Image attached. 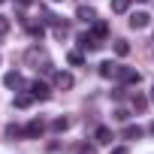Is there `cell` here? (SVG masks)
<instances>
[{
	"label": "cell",
	"mask_w": 154,
	"mask_h": 154,
	"mask_svg": "<svg viewBox=\"0 0 154 154\" xmlns=\"http://www.w3.org/2000/svg\"><path fill=\"white\" fill-rule=\"evenodd\" d=\"M69 63L79 66V63H82V54H79V51H69Z\"/></svg>",
	"instance_id": "7402d4cb"
},
{
	"label": "cell",
	"mask_w": 154,
	"mask_h": 154,
	"mask_svg": "<svg viewBox=\"0 0 154 154\" xmlns=\"http://www.w3.org/2000/svg\"><path fill=\"white\" fill-rule=\"evenodd\" d=\"M72 85H75V79H72L69 72H54V88L57 91H69Z\"/></svg>",
	"instance_id": "277c9868"
},
{
	"label": "cell",
	"mask_w": 154,
	"mask_h": 154,
	"mask_svg": "<svg viewBox=\"0 0 154 154\" xmlns=\"http://www.w3.org/2000/svg\"><path fill=\"white\" fill-rule=\"evenodd\" d=\"M148 130H151V133H154V121H151V127H148Z\"/></svg>",
	"instance_id": "4316f807"
},
{
	"label": "cell",
	"mask_w": 154,
	"mask_h": 154,
	"mask_svg": "<svg viewBox=\"0 0 154 154\" xmlns=\"http://www.w3.org/2000/svg\"><path fill=\"white\" fill-rule=\"evenodd\" d=\"M115 79L118 82H127V85H139V69H133V66H124V63H118V69H115Z\"/></svg>",
	"instance_id": "7a4b0ae2"
},
{
	"label": "cell",
	"mask_w": 154,
	"mask_h": 154,
	"mask_svg": "<svg viewBox=\"0 0 154 154\" xmlns=\"http://www.w3.org/2000/svg\"><path fill=\"white\" fill-rule=\"evenodd\" d=\"M3 85H6V88H21V85H24V82H21V72H15V69L6 72V75H3Z\"/></svg>",
	"instance_id": "9c48e42d"
},
{
	"label": "cell",
	"mask_w": 154,
	"mask_h": 154,
	"mask_svg": "<svg viewBox=\"0 0 154 154\" xmlns=\"http://www.w3.org/2000/svg\"><path fill=\"white\" fill-rule=\"evenodd\" d=\"M145 106H148V100H145L142 94H136V97H133V109H136V112H145Z\"/></svg>",
	"instance_id": "d6986e66"
},
{
	"label": "cell",
	"mask_w": 154,
	"mask_h": 154,
	"mask_svg": "<svg viewBox=\"0 0 154 154\" xmlns=\"http://www.w3.org/2000/svg\"><path fill=\"white\" fill-rule=\"evenodd\" d=\"M42 133H45V124H42L39 118H33V121L24 127V139H39Z\"/></svg>",
	"instance_id": "3957f363"
},
{
	"label": "cell",
	"mask_w": 154,
	"mask_h": 154,
	"mask_svg": "<svg viewBox=\"0 0 154 154\" xmlns=\"http://www.w3.org/2000/svg\"><path fill=\"white\" fill-rule=\"evenodd\" d=\"M0 3H6V0H0Z\"/></svg>",
	"instance_id": "f1b7e54d"
},
{
	"label": "cell",
	"mask_w": 154,
	"mask_h": 154,
	"mask_svg": "<svg viewBox=\"0 0 154 154\" xmlns=\"http://www.w3.org/2000/svg\"><path fill=\"white\" fill-rule=\"evenodd\" d=\"M6 136H9V139H18V136H24V127H18V124H9V127H6Z\"/></svg>",
	"instance_id": "ac0fdd59"
},
{
	"label": "cell",
	"mask_w": 154,
	"mask_h": 154,
	"mask_svg": "<svg viewBox=\"0 0 154 154\" xmlns=\"http://www.w3.org/2000/svg\"><path fill=\"white\" fill-rule=\"evenodd\" d=\"M115 118H118V121H127L130 112H127V109H115Z\"/></svg>",
	"instance_id": "603a6c76"
},
{
	"label": "cell",
	"mask_w": 154,
	"mask_h": 154,
	"mask_svg": "<svg viewBox=\"0 0 154 154\" xmlns=\"http://www.w3.org/2000/svg\"><path fill=\"white\" fill-rule=\"evenodd\" d=\"M6 33H9V18L0 15V36H6Z\"/></svg>",
	"instance_id": "44dd1931"
},
{
	"label": "cell",
	"mask_w": 154,
	"mask_h": 154,
	"mask_svg": "<svg viewBox=\"0 0 154 154\" xmlns=\"http://www.w3.org/2000/svg\"><path fill=\"white\" fill-rule=\"evenodd\" d=\"M127 9H130V0H112V12L121 15V12H127Z\"/></svg>",
	"instance_id": "e0dca14e"
},
{
	"label": "cell",
	"mask_w": 154,
	"mask_h": 154,
	"mask_svg": "<svg viewBox=\"0 0 154 154\" xmlns=\"http://www.w3.org/2000/svg\"><path fill=\"white\" fill-rule=\"evenodd\" d=\"M115 54H121V57L130 54V42L127 39H115Z\"/></svg>",
	"instance_id": "9a60e30c"
},
{
	"label": "cell",
	"mask_w": 154,
	"mask_h": 154,
	"mask_svg": "<svg viewBox=\"0 0 154 154\" xmlns=\"http://www.w3.org/2000/svg\"><path fill=\"white\" fill-rule=\"evenodd\" d=\"M79 45L88 48V51H97V48H100V39H97L94 33H82V36H79Z\"/></svg>",
	"instance_id": "8992f818"
},
{
	"label": "cell",
	"mask_w": 154,
	"mask_h": 154,
	"mask_svg": "<svg viewBox=\"0 0 154 154\" xmlns=\"http://www.w3.org/2000/svg\"><path fill=\"white\" fill-rule=\"evenodd\" d=\"M51 27H54V36H57V39H66V33H69V27H66V24H63L60 18H57V21H54Z\"/></svg>",
	"instance_id": "4fadbf2b"
},
{
	"label": "cell",
	"mask_w": 154,
	"mask_h": 154,
	"mask_svg": "<svg viewBox=\"0 0 154 154\" xmlns=\"http://www.w3.org/2000/svg\"><path fill=\"white\" fill-rule=\"evenodd\" d=\"M18 3H21V6H27V3H30V0H18Z\"/></svg>",
	"instance_id": "484cf974"
},
{
	"label": "cell",
	"mask_w": 154,
	"mask_h": 154,
	"mask_svg": "<svg viewBox=\"0 0 154 154\" xmlns=\"http://www.w3.org/2000/svg\"><path fill=\"white\" fill-rule=\"evenodd\" d=\"M109 154H130V148H127V145H115Z\"/></svg>",
	"instance_id": "cb8c5ba5"
},
{
	"label": "cell",
	"mask_w": 154,
	"mask_h": 154,
	"mask_svg": "<svg viewBox=\"0 0 154 154\" xmlns=\"http://www.w3.org/2000/svg\"><path fill=\"white\" fill-rule=\"evenodd\" d=\"M79 154H94V148H88V145H82V148H79Z\"/></svg>",
	"instance_id": "d4e9b609"
},
{
	"label": "cell",
	"mask_w": 154,
	"mask_h": 154,
	"mask_svg": "<svg viewBox=\"0 0 154 154\" xmlns=\"http://www.w3.org/2000/svg\"><path fill=\"white\" fill-rule=\"evenodd\" d=\"M51 127H54L57 133H63V130L69 127V118H54V124H51Z\"/></svg>",
	"instance_id": "ffe728a7"
},
{
	"label": "cell",
	"mask_w": 154,
	"mask_h": 154,
	"mask_svg": "<svg viewBox=\"0 0 154 154\" xmlns=\"http://www.w3.org/2000/svg\"><path fill=\"white\" fill-rule=\"evenodd\" d=\"M124 139H142V127H124Z\"/></svg>",
	"instance_id": "2e32d148"
},
{
	"label": "cell",
	"mask_w": 154,
	"mask_h": 154,
	"mask_svg": "<svg viewBox=\"0 0 154 154\" xmlns=\"http://www.w3.org/2000/svg\"><path fill=\"white\" fill-rule=\"evenodd\" d=\"M24 60H27V63H33V66H36V69H42V72H51V60H48V57H45V51H42V48H36V45L24 51Z\"/></svg>",
	"instance_id": "6da1fadb"
},
{
	"label": "cell",
	"mask_w": 154,
	"mask_h": 154,
	"mask_svg": "<svg viewBox=\"0 0 154 154\" xmlns=\"http://www.w3.org/2000/svg\"><path fill=\"white\" fill-rule=\"evenodd\" d=\"M148 21H151V15H148V12H133V15H130V27H136V30L148 27Z\"/></svg>",
	"instance_id": "5b68a950"
},
{
	"label": "cell",
	"mask_w": 154,
	"mask_h": 154,
	"mask_svg": "<svg viewBox=\"0 0 154 154\" xmlns=\"http://www.w3.org/2000/svg\"><path fill=\"white\" fill-rule=\"evenodd\" d=\"M30 94H33L36 100H48V85H42V82H33V85H30Z\"/></svg>",
	"instance_id": "30bf717a"
},
{
	"label": "cell",
	"mask_w": 154,
	"mask_h": 154,
	"mask_svg": "<svg viewBox=\"0 0 154 154\" xmlns=\"http://www.w3.org/2000/svg\"><path fill=\"white\" fill-rule=\"evenodd\" d=\"M33 94H15V109H27V106H33Z\"/></svg>",
	"instance_id": "7c38bea8"
},
{
	"label": "cell",
	"mask_w": 154,
	"mask_h": 154,
	"mask_svg": "<svg viewBox=\"0 0 154 154\" xmlns=\"http://www.w3.org/2000/svg\"><path fill=\"white\" fill-rule=\"evenodd\" d=\"M115 69H118V63H112V60L100 63V75H103V79H115Z\"/></svg>",
	"instance_id": "8fae6325"
},
{
	"label": "cell",
	"mask_w": 154,
	"mask_h": 154,
	"mask_svg": "<svg viewBox=\"0 0 154 154\" xmlns=\"http://www.w3.org/2000/svg\"><path fill=\"white\" fill-rule=\"evenodd\" d=\"M94 139H97L100 145H112V130H109V127H97V130H94Z\"/></svg>",
	"instance_id": "ba28073f"
},
{
	"label": "cell",
	"mask_w": 154,
	"mask_h": 154,
	"mask_svg": "<svg viewBox=\"0 0 154 154\" xmlns=\"http://www.w3.org/2000/svg\"><path fill=\"white\" fill-rule=\"evenodd\" d=\"M106 33H109V27H106V21H100V18H97V21H94V36H97V39H103Z\"/></svg>",
	"instance_id": "5bb4252c"
},
{
	"label": "cell",
	"mask_w": 154,
	"mask_h": 154,
	"mask_svg": "<svg viewBox=\"0 0 154 154\" xmlns=\"http://www.w3.org/2000/svg\"><path fill=\"white\" fill-rule=\"evenodd\" d=\"M151 100H154V88H151Z\"/></svg>",
	"instance_id": "83f0119b"
},
{
	"label": "cell",
	"mask_w": 154,
	"mask_h": 154,
	"mask_svg": "<svg viewBox=\"0 0 154 154\" xmlns=\"http://www.w3.org/2000/svg\"><path fill=\"white\" fill-rule=\"evenodd\" d=\"M75 18H79V21H85V24H94V21H97V12H94L91 6H79Z\"/></svg>",
	"instance_id": "52a82bcc"
}]
</instances>
